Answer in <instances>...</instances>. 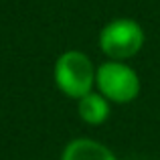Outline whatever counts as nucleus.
<instances>
[{
	"instance_id": "obj_1",
	"label": "nucleus",
	"mask_w": 160,
	"mask_h": 160,
	"mask_svg": "<svg viewBox=\"0 0 160 160\" xmlns=\"http://www.w3.org/2000/svg\"><path fill=\"white\" fill-rule=\"evenodd\" d=\"M95 69L91 59L83 51L71 49L57 57L53 67L55 85L63 95L71 99H81L95 87Z\"/></svg>"
},
{
	"instance_id": "obj_2",
	"label": "nucleus",
	"mask_w": 160,
	"mask_h": 160,
	"mask_svg": "<svg viewBox=\"0 0 160 160\" xmlns=\"http://www.w3.org/2000/svg\"><path fill=\"white\" fill-rule=\"evenodd\" d=\"M144 28L134 18H113L99 32V49L109 61H128L144 47Z\"/></svg>"
},
{
	"instance_id": "obj_3",
	"label": "nucleus",
	"mask_w": 160,
	"mask_h": 160,
	"mask_svg": "<svg viewBox=\"0 0 160 160\" xmlns=\"http://www.w3.org/2000/svg\"><path fill=\"white\" fill-rule=\"evenodd\" d=\"M140 77L126 61H103L95 69V91L109 103H130L140 95Z\"/></svg>"
},
{
	"instance_id": "obj_4",
	"label": "nucleus",
	"mask_w": 160,
	"mask_h": 160,
	"mask_svg": "<svg viewBox=\"0 0 160 160\" xmlns=\"http://www.w3.org/2000/svg\"><path fill=\"white\" fill-rule=\"evenodd\" d=\"M61 160H118L106 144L93 138H73L61 152Z\"/></svg>"
},
{
	"instance_id": "obj_5",
	"label": "nucleus",
	"mask_w": 160,
	"mask_h": 160,
	"mask_svg": "<svg viewBox=\"0 0 160 160\" xmlns=\"http://www.w3.org/2000/svg\"><path fill=\"white\" fill-rule=\"evenodd\" d=\"M77 116L87 126H102L109 118V102L99 91H89L77 99Z\"/></svg>"
}]
</instances>
